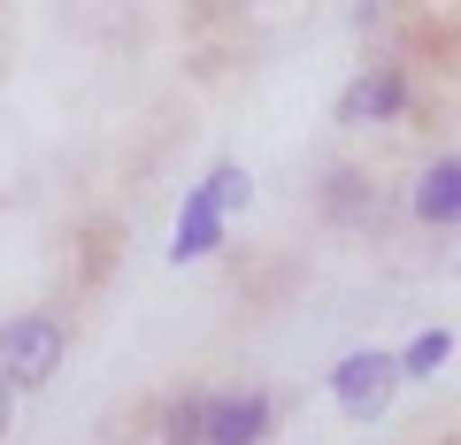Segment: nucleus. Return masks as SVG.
Listing matches in <instances>:
<instances>
[{"instance_id": "obj_2", "label": "nucleus", "mask_w": 461, "mask_h": 445, "mask_svg": "<svg viewBox=\"0 0 461 445\" xmlns=\"http://www.w3.org/2000/svg\"><path fill=\"white\" fill-rule=\"evenodd\" d=\"M393 392H400V361L377 353V346H354L339 369H330V399H339L354 423H377V414L393 407Z\"/></svg>"}, {"instance_id": "obj_8", "label": "nucleus", "mask_w": 461, "mask_h": 445, "mask_svg": "<svg viewBox=\"0 0 461 445\" xmlns=\"http://www.w3.org/2000/svg\"><path fill=\"white\" fill-rule=\"evenodd\" d=\"M323 208H330V223H369V208H377V192H369L354 169H339V177L323 184Z\"/></svg>"}, {"instance_id": "obj_9", "label": "nucleus", "mask_w": 461, "mask_h": 445, "mask_svg": "<svg viewBox=\"0 0 461 445\" xmlns=\"http://www.w3.org/2000/svg\"><path fill=\"white\" fill-rule=\"evenodd\" d=\"M200 430H208V392H177L162 414V445H200Z\"/></svg>"}, {"instance_id": "obj_6", "label": "nucleus", "mask_w": 461, "mask_h": 445, "mask_svg": "<svg viewBox=\"0 0 461 445\" xmlns=\"http://www.w3.org/2000/svg\"><path fill=\"white\" fill-rule=\"evenodd\" d=\"M223 246V208L208 200V184L200 192H185V215H177V238H169V262H200V254Z\"/></svg>"}, {"instance_id": "obj_11", "label": "nucleus", "mask_w": 461, "mask_h": 445, "mask_svg": "<svg viewBox=\"0 0 461 445\" xmlns=\"http://www.w3.org/2000/svg\"><path fill=\"white\" fill-rule=\"evenodd\" d=\"M8 423H16V384H0V438H8Z\"/></svg>"}, {"instance_id": "obj_4", "label": "nucleus", "mask_w": 461, "mask_h": 445, "mask_svg": "<svg viewBox=\"0 0 461 445\" xmlns=\"http://www.w3.org/2000/svg\"><path fill=\"white\" fill-rule=\"evenodd\" d=\"M269 438V392H215L200 445H262Z\"/></svg>"}, {"instance_id": "obj_5", "label": "nucleus", "mask_w": 461, "mask_h": 445, "mask_svg": "<svg viewBox=\"0 0 461 445\" xmlns=\"http://www.w3.org/2000/svg\"><path fill=\"white\" fill-rule=\"evenodd\" d=\"M415 223H430V231L461 223V154H446V162H430L415 177Z\"/></svg>"}, {"instance_id": "obj_10", "label": "nucleus", "mask_w": 461, "mask_h": 445, "mask_svg": "<svg viewBox=\"0 0 461 445\" xmlns=\"http://www.w3.org/2000/svg\"><path fill=\"white\" fill-rule=\"evenodd\" d=\"M208 200H215V208H223V215H239V208H247V200H254V177H247V169H239V162H223V169H215V177H208Z\"/></svg>"}, {"instance_id": "obj_7", "label": "nucleus", "mask_w": 461, "mask_h": 445, "mask_svg": "<svg viewBox=\"0 0 461 445\" xmlns=\"http://www.w3.org/2000/svg\"><path fill=\"white\" fill-rule=\"evenodd\" d=\"M446 361H454V330L430 323V330H415V338H408V353H400V377H438Z\"/></svg>"}, {"instance_id": "obj_1", "label": "nucleus", "mask_w": 461, "mask_h": 445, "mask_svg": "<svg viewBox=\"0 0 461 445\" xmlns=\"http://www.w3.org/2000/svg\"><path fill=\"white\" fill-rule=\"evenodd\" d=\"M62 353H69L62 315L32 307V315H8V323H0V384H16V392H39V384L62 369Z\"/></svg>"}, {"instance_id": "obj_3", "label": "nucleus", "mask_w": 461, "mask_h": 445, "mask_svg": "<svg viewBox=\"0 0 461 445\" xmlns=\"http://www.w3.org/2000/svg\"><path fill=\"white\" fill-rule=\"evenodd\" d=\"M408 100H415L408 69L377 62V69H362V77L339 93V123H346V131H362V123H393V116H408Z\"/></svg>"}]
</instances>
